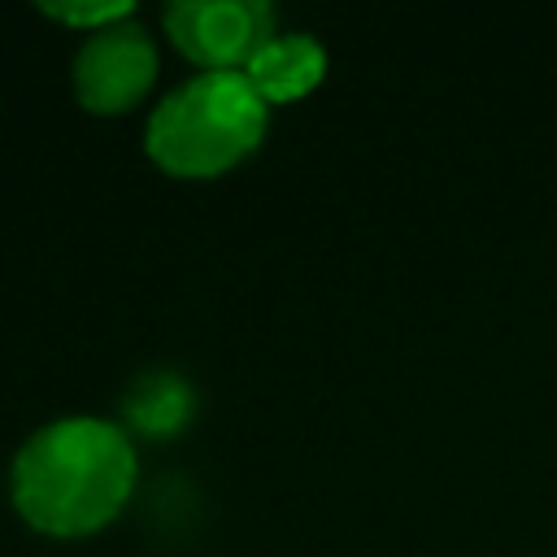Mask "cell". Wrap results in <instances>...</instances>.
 Returning a JSON list of instances; mask_svg holds the SVG:
<instances>
[{"instance_id":"cell-1","label":"cell","mask_w":557,"mask_h":557,"mask_svg":"<svg viewBox=\"0 0 557 557\" xmlns=\"http://www.w3.org/2000/svg\"><path fill=\"white\" fill-rule=\"evenodd\" d=\"M135 448L117 422L57 418L39 426L13 461V505L48 535L100 531L135 487Z\"/></svg>"},{"instance_id":"cell-2","label":"cell","mask_w":557,"mask_h":557,"mask_svg":"<svg viewBox=\"0 0 557 557\" xmlns=\"http://www.w3.org/2000/svg\"><path fill=\"white\" fill-rule=\"evenodd\" d=\"M265 122L270 104L239 70H205L152 109L148 157L178 178H213L261 144Z\"/></svg>"},{"instance_id":"cell-3","label":"cell","mask_w":557,"mask_h":557,"mask_svg":"<svg viewBox=\"0 0 557 557\" xmlns=\"http://www.w3.org/2000/svg\"><path fill=\"white\" fill-rule=\"evenodd\" d=\"M152 78H157V44L131 17L87 30V39L74 52V91L91 113L131 109L152 87Z\"/></svg>"},{"instance_id":"cell-4","label":"cell","mask_w":557,"mask_h":557,"mask_svg":"<svg viewBox=\"0 0 557 557\" xmlns=\"http://www.w3.org/2000/svg\"><path fill=\"white\" fill-rule=\"evenodd\" d=\"M165 30L196 65L235 70L274 39V9L261 0H174Z\"/></svg>"},{"instance_id":"cell-5","label":"cell","mask_w":557,"mask_h":557,"mask_svg":"<svg viewBox=\"0 0 557 557\" xmlns=\"http://www.w3.org/2000/svg\"><path fill=\"white\" fill-rule=\"evenodd\" d=\"M322 70H326V52L313 35H274L244 65V78L257 87V96L265 104H278V100H296V96L313 91Z\"/></svg>"},{"instance_id":"cell-6","label":"cell","mask_w":557,"mask_h":557,"mask_svg":"<svg viewBox=\"0 0 557 557\" xmlns=\"http://www.w3.org/2000/svg\"><path fill=\"white\" fill-rule=\"evenodd\" d=\"M187 413V387L170 374H157V379H144L139 392L131 396V418L144 426V431H170L178 426Z\"/></svg>"},{"instance_id":"cell-7","label":"cell","mask_w":557,"mask_h":557,"mask_svg":"<svg viewBox=\"0 0 557 557\" xmlns=\"http://www.w3.org/2000/svg\"><path fill=\"white\" fill-rule=\"evenodd\" d=\"M44 13H52L61 22H74V26H87V30H100L109 22L131 17V4L126 0H113V4H44Z\"/></svg>"}]
</instances>
